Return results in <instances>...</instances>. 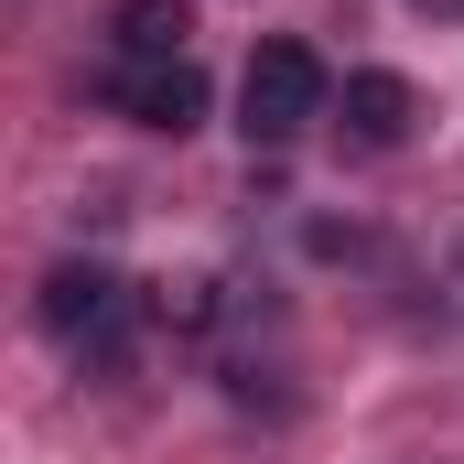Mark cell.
<instances>
[{
  "mask_svg": "<svg viewBox=\"0 0 464 464\" xmlns=\"http://www.w3.org/2000/svg\"><path fill=\"white\" fill-rule=\"evenodd\" d=\"M184 33H195L184 0H119V54L130 65H184Z\"/></svg>",
  "mask_w": 464,
  "mask_h": 464,
  "instance_id": "5b68a950",
  "label": "cell"
},
{
  "mask_svg": "<svg viewBox=\"0 0 464 464\" xmlns=\"http://www.w3.org/2000/svg\"><path fill=\"white\" fill-rule=\"evenodd\" d=\"M119 109L140 119V130H162V140H184V130H206V65L184 54V65H130L119 76Z\"/></svg>",
  "mask_w": 464,
  "mask_h": 464,
  "instance_id": "3957f363",
  "label": "cell"
},
{
  "mask_svg": "<svg viewBox=\"0 0 464 464\" xmlns=\"http://www.w3.org/2000/svg\"><path fill=\"white\" fill-rule=\"evenodd\" d=\"M44 335H65V346H109L119 335V281L98 270V259L44 270Z\"/></svg>",
  "mask_w": 464,
  "mask_h": 464,
  "instance_id": "7a4b0ae2",
  "label": "cell"
},
{
  "mask_svg": "<svg viewBox=\"0 0 464 464\" xmlns=\"http://www.w3.org/2000/svg\"><path fill=\"white\" fill-rule=\"evenodd\" d=\"M335 98V76H324V54L314 44H259L248 54V76H237V109H248V140H303L314 119Z\"/></svg>",
  "mask_w": 464,
  "mask_h": 464,
  "instance_id": "6da1fadb",
  "label": "cell"
},
{
  "mask_svg": "<svg viewBox=\"0 0 464 464\" xmlns=\"http://www.w3.org/2000/svg\"><path fill=\"white\" fill-rule=\"evenodd\" d=\"M411 119H421L411 76H389V65H356V76H346V140H367V151H400V140H411Z\"/></svg>",
  "mask_w": 464,
  "mask_h": 464,
  "instance_id": "277c9868",
  "label": "cell"
},
{
  "mask_svg": "<svg viewBox=\"0 0 464 464\" xmlns=\"http://www.w3.org/2000/svg\"><path fill=\"white\" fill-rule=\"evenodd\" d=\"M151 314H162L173 335H206V324H217V281H206V270H184V281H151Z\"/></svg>",
  "mask_w": 464,
  "mask_h": 464,
  "instance_id": "8992f818",
  "label": "cell"
}]
</instances>
